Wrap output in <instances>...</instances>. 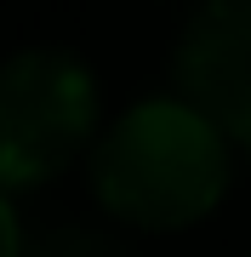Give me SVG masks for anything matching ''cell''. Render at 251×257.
<instances>
[{
  "mask_svg": "<svg viewBox=\"0 0 251 257\" xmlns=\"http://www.w3.org/2000/svg\"><path fill=\"white\" fill-rule=\"evenodd\" d=\"M92 189L109 217L149 234L200 223L228 189V143L183 97L137 103L92 149Z\"/></svg>",
  "mask_w": 251,
  "mask_h": 257,
  "instance_id": "1",
  "label": "cell"
},
{
  "mask_svg": "<svg viewBox=\"0 0 251 257\" xmlns=\"http://www.w3.org/2000/svg\"><path fill=\"white\" fill-rule=\"evenodd\" d=\"M97 132V80L75 52H18L0 63V189L69 172Z\"/></svg>",
  "mask_w": 251,
  "mask_h": 257,
  "instance_id": "2",
  "label": "cell"
},
{
  "mask_svg": "<svg viewBox=\"0 0 251 257\" xmlns=\"http://www.w3.org/2000/svg\"><path fill=\"white\" fill-rule=\"evenodd\" d=\"M171 74L217 138L251 149V0H205L177 40Z\"/></svg>",
  "mask_w": 251,
  "mask_h": 257,
  "instance_id": "3",
  "label": "cell"
},
{
  "mask_svg": "<svg viewBox=\"0 0 251 257\" xmlns=\"http://www.w3.org/2000/svg\"><path fill=\"white\" fill-rule=\"evenodd\" d=\"M23 257H131V251H126L114 234L63 223V229H46L40 240H23Z\"/></svg>",
  "mask_w": 251,
  "mask_h": 257,
  "instance_id": "4",
  "label": "cell"
},
{
  "mask_svg": "<svg viewBox=\"0 0 251 257\" xmlns=\"http://www.w3.org/2000/svg\"><path fill=\"white\" fill-rule=\"evenodd\" d=\"M23 251V229H18V211H12L6 189H0V257H18Z\"/></svg>",
  "mask_w": 251,
  "mask_h": 257,
  "instance_id": "5",
  "label": "cell"
},
{
  "mask_svg": "<svg viewBox=\"0 0 251 257\" xmlns=\"http://www.w3.org/2000/svg\"><path fill=\"white\" fill-rule=\"evenodd\" d=\"M18 257H23V251H18Z\"/></svg>",
  "mask_w": 251,
  "mask_h": 257,
  "instance_id": "6",
  "label": "cell"
}]
</instances>
